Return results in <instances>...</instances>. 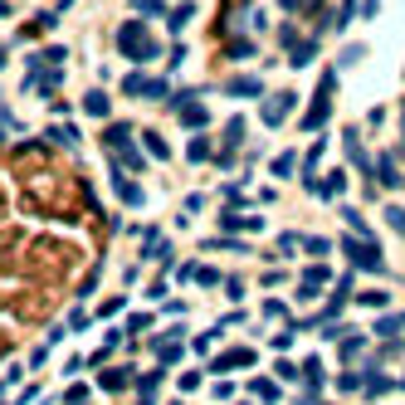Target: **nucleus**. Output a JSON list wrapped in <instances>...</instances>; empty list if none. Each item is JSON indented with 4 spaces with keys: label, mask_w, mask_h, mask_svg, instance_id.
Instances as JSON below:
<instances>
[{
    "label": "nucleus",
    "mask_w": 405,
    "mask_h": 405,
    "mask_svg": "<svg viewBox=\"0 0 405 405\" xmlns=\"http://www.w3.org/2000/svg\"><path fill=\"white\" fill-rule=\"evenodd\" d=\"M118 49L127 54V59H137V64H147V59H156V54H161V44L147 34L142 20H127V25L118 30Z\"/></svg>",
    "instance_id": "obj_1"
},
{
    "label": "nucleus",
    "mask_w": 405,
    "mask_h": 405,
    "mask_svg": "<svg viewBox=\"0 0 405 405\" xmlns=\"http://www.w3.org/2000/svg\"><path fill=\"white\" fill-rule=\"evenodd\" d=\"M332 88H337V69H327V74H322L318 98H313V107L303 112V127H308V132H318V127L327 123V112H332Z\"/></svg>",
    "instance_id": "obj_2"
},
{
    "label": "nucleus",
    "mask_w": 405,
    "mask_h": 405,
    "mask_svg": "<svg viewBox=\"0 0 405 405\" xmlns=\"http://www.w3.org/2000/svg\"><path fill=\"white\" fill-rule=\"evenodd\" d=\"M342 254L352 259L357 269H371V273H386V259H381V249H376V245H366V240H342Z\"/></svg>",
    "instance_id": "obj_3"
},
{
    "label": "nucleus",
    "mask_w": 405,
    "mask_h": 405,
    "mask_svg": "<svg viewBox=\"0 0 405 405\" xmlns=\"http://www.w3.org/2000/svg\"><path fill=\"white\" fill-rule=\"evenodd\" d=\"M293 103H298V93H288V88H283V93H273V98L264 103V127H278L288 112H293Z\"/></svg>",
    "instance_id": "obj_4"
},
{
    "label": "nucleus",
    "mask_w": 405,
    "mask_h": 405,
    "mask_svg": "<svg viewBox=\"0 0 405 405\" xmlns=\"http://www.w3.org/2000/svg\"><path fill=\"white\" fill-rule=\"evenodd\" d=\"M225 93H229V98H264V83L249 79V74H235V79L225 83Z\"/></svg>",
    "instance_id": "obj_5"
},
{
    "label": "nucleus",
    "mask_w": 405,
    "mask_h": 405,
    "mask_svg": "<svg viewBox=\"0 0 405 405\" xmlns=\"http://www.w3.org/2000/svg\"><path fill=\"white\" fill-rule=\"evenodd\" d=\"M176 107H181V127H191V132H200V127L210 123V112H205L196 98H186V103H176Z\"/></svg>",
    "instance_id": "obj_6"
},
{
    "label": "nucleus",
    "mask_w": 405,
    "mask_h": 405,
    "mask_svg": "<svg viewBox=\"0 0 405 405\" xmlns=\"http://www.w3.org/2000/svg\"><path fill=\"white\" fill-rule=\"evenodd\" d=\"M127 142H132V127H127V123H112V127L103 132V147H112V152H127Z\"/></svg>",
    "instance_id": "obj_7"
},
{
    "label": "nucleus",
    "mask_w": 405,
    "mask_h": 405,
    "mask_svg": "<svg viewBox=\"0 0 405 405\" xmlns=\"http://www.w3.org/2000/svg\"><path fill=\"white\" fill-rule=\"evenodd\" d=\"M229 366H254V352H249V346H235V352L215 357V371H229Z\"/></svg>",
    "instance_id": "obj_8"
},
{
    "label": "nucleus",
    "mask_w": 405,
    "mask_h": 405,
    "mask_svg": "<svg viewBox=\"0 0 405 405\" xmlns=\"http://www.w3.org/2000/svg\"><path fill=\"white\" fill-rule=\"evenodd\" d=\"M112 186H118V196H123L127 205H142V200H147V196H142V186H137V181H127L123 171H112Z\"/></svg>",
    "instance_id": "obj_9"
},
{
    "label": "nucleus",
    "mask_w": 405,
    "mask_h": 405,
    "mask_svg": "<svg viewBox=\"0 0 405 405\" xmlns=\"http://www.w3.org/2000/svg\"><path fill=\"white\" fill-rule=\"evenodd\" d=\"M362 386H366V395H371V400H376V395H386V391H391V386H395V381H391V376H381V371H376V366H366V376H362Z\"/></svg>",
    "instance_id": "obj_10"
},
{
    "label": "nucleus",
    "mask_w": 405,
    "mask_h": 405,
    "mask_svg": "<svg viewBox=\"0 0 405 405\" xmlns=\"http://www.w3.org/2000/svg\"><path fill=\"white\" fill-rule=\"evenodd\" d=\"M313 59H318V39H303V44H293V54H288V64H293V69H303Z\"/></svg>",
    "instance_id": "obj_11"
},
{
    "label": "nucleus",
    "mask_w": 405,
    "mask_h": 405,
    "mask_svg": "<svg viewBox=\"0 0 405 405\" xmlns=\"http://www.w3.org/2000/svg\"><path fill=\"white\" fill-rule=\"evenodd\" d=\"M371 171L381 176V186H391V191L400 186V171H395V161H391V156H376V166H371Z\"/></svg>",
    "instance_id": "obj_12"
},
{
    "label": "nucleus",
    "mask_w": 405,
    "mask_h": 405,
    "mask_svg": "<svg viewBox=\"0 0 405 405\" xmlns=\"http://www.w3.org/2000/svg\"><path fill=\"white\" fill-rule=\"evenodd\" d=\"M107 107H112V103H107L103 88H93V93L83 98V112H88V118H107Z\"/></svg>",
    "instance_id": "obj_13"
},
{
    "label": "nucleus",
    "mask_w": 405,
    "mask_h": 405,
    "mask_svg": "<svg viewBox=\"0 0 405 405\" xmlns=\"http://www.w3.org/2000/svg\"><path fill=\"white\" fill-rule=\"evenodd\" d=\"M342 147H346V156H352V161H357V166L366 171V152H362V137H357L352 127H346V132H342Z\"/></svg>",
    "instance_id": "obj_14"
},
{
    "label": "nucleus",
    "mask_w": 405,
    "mask_h": 405,
    "mask_svg": "<svg viewBox=\"0 0 405 405\" xmlns=\"http://www.w3.org/2000/svg\"><path fill=\"white\" fill-rule=\"evenodd\" d=\"M342 191H346V171H332V176L318 186V196H322V200H332V196H342Z\"/></svg>",
    "instance_id": "obj_15"
},
{
    "label": "nucleus",
    "mask_w": 405,
    "mask_h": 405,
    "mask_svg": "<svg viewBox=\"0 0 405 405\" xmlns=\"http://www.w3.org/2000/svg\"><path fill=\"white\" fill-rule=\"evenodd\" d=\"M147 88H152L147 74H127V79H123V93H127V98H147Z\"/></svg>",
    "instance_id": "obj_16"
},
{
    "label": "nucleus",
    "mask_w": 405,
    "mask_h": 405,
    "mask_svg": "<svg viewBox=\"0 0 405 405\" xmlns=\"http://www.w3.org/2000/svg\"><path fill=\"white\" fill-rule=\"evenodd\" d=\"M395 332H405V318H400V313H386V318H376V337H395Z\"/></svg>",
    "instance_id": "obj_17"
},
{
    "label": "nucleus",
    "mask_w": 405,
    "mask_h": 405,
    "mask_svg": "<svg viewBox=\"0 0 405 405\" xmlns=\"http://www.w3.org/2000/svg\"><path fill=\"white\" fill-rule=\"evenodd\" d=\"M191 20H196V6L186 0V6H176V10H171V20H166V25H171V30H186Z\"/></svg>",
    "instance_id": "obj_18"
},
{
    "label": "nucleus",
    "mask_w": 405,
    "mask_h": 405,
    "mask_svg": "<svg viewBox=\"0 0 405 405\" xmlns=\"http://www.w3.org/2000/svg\"><path fill=\"white\" fill-rule=\"evenodd\" d=\"M142 147H147V152H152L156 161H166V156H171V147L161 142V132H147V137H142Z\"/></svg>",
    "instance_id": "obj_19"
},
{
    "label": "nucleus",
    "mask_w": 405,
    "mask_h": 405,
    "mask_svg": "<svg viewBox=\"0 0 405 405\" xmlns=\"http://www.w3.org/2000/svg\"><path fill=\"white\" fill-rule=\"evenodd\" d=\"M132 10H137L142 20H156V15L166 10V0H132Z\"/></svg>",
    "instance_id": "obj_20"
},
{
    "label": "nucleus",
    "mask_w": 405,
    "mask_h": 405,
    "mask_svg": "<svg viewBox=\"0 0 405 405\" xmlns=\"http://www.w3.org/2000/svg\"><path fill=\"white\" fill-rule=\"evenodd\" d=\"M240 142H245V118H229V127H225V152L240 147Z\"/></svg>",
    "instance_id": "obj_21"
},
{
    "label": "nucleus",
    "mask_w": 405,
    "mask_h": 405,
    "mask_svg": "<svg viewBox=\"0 0 405 405\" xmlns=\"http://www.w3.org/2000/svg\"><path fill=\"white\" fill-rule=\"evenodd\" d=\"M254 49H259L254 39H235V44L225 49V54H229V59H254Z\"/></svg>",
    "instance_id": "obj_22"
},
{
    "label": "nucleus",
    "mask_w": 405,
    "mask_h": 405,
    "mask_svg": "<svg viewBox=\"0 0 405 405\" xmlns=\"http://www.w3.org/2000/svg\"><path fill=\"white\" fill-rule=\"evenodd\" d=\"M132 381V371H103V391H123Z\"/></svg>",
    "instance_id": "obj_23"
},
{
    "label": "nucleus",
    "mask_w": 405,
    "mask_h": 405,
    "mask_svg": "<svg viewBox=\"0 0 405 405\" xmlns=\"http://www.w3.org/2000/svg\"><path fill=\"white\" fill-rule=\"evenodd\" d=\"M386 225H391L395 235L405 240V210H400V205H386Z\"/></svg>",
    "instance_id": "obj_24"
},
{
    "label": "nucleus",
    "mask_w": 405,
    "mask_h": 405,
    "mask_svg": "<svg viewBox=\"0 0 405 405\" xmlns=\"http://www.w3.org/2000/svg\"><path fill=\"white\" fill-rule=\"evenodd\" d=\"M249 391H254L259 400H278V386H273V381H264V376H259V381H249Z\"/></svg>",
    "instance_id": "obj_25"
},
{
    "label": "nucleus",
    "mask_w": 405,
    "mask_h": 405,
    "mask_svg": "<svg viewBox=\"0 0 405 405\" xmlns=\"http://www.w3.org/2000/svg\"><path fill=\"white\" fill-rule=\"evenodd\" d=\"M293 152H283V156H273V176H293Z\"/></svg>",
    "instance_id": "obj_26"
},
{
    "label": "nucleus",
    "mask_w": 405,
    "mask_h": 405,
    "mask_svg": "<svg viewBox=\"0 0 405 405\" xmlns=\"http://www.w3.org/2000/svg\"><path fill=\"white\" fill-rule=\"evenodd\" d=\"M303 249H308V254H313V259H322V254H327V249H332V245H327V240H322V235H308V240H303Z\"/></svg>",
    "instance_id": "obj_27"
},
{
    "label": "nucleus",
    "mask_w": 405,
    "mask_h": 405,
    "mask_svg": "<svg viewBox=\"0 0 405 405\" xmlns=\"http://www.w3.org/2000/svg\"><path fill=\"white\" fill-rule=\"evenodd\" d=\"M362 303H366V308H386V303H391V293H381V288H366Z\"/></svg>",
    "instance_id": "obj_28"
},
{
    "label": "nucleus",
    "mask_w": 405,
    "mask_h": 405,
    "mask_svg": "<svg viewBox=\"0 0 405 405\" xmlns=\"http://www.w3.org/2000/svg\"><path fill=\"white\" fill-rule=\"evenodd\" d=\"M186 156H191V161H205V156H210V142H205V137H196V142L186 147Z\"/></svg>",
    "instance_id": "obj_29"
},
{
    "label": "nucleus",
    "mask_w": 405,
    "mask_h": 405,
    "mask_svg": "<svg viewBox=\"0 0 405 405\" xmlns=\"http://www.w3.org/2000/svg\"><path fill=\"white\" fill-rule=\"evenodd\" d=\"M118 161H123L127 171H142V166H147V161H142V152H132V147H127V152H118Z\"/></svg>",
    "instance_id": "obj_30"
},
{
    "label": "nucleus",
    "mask_w": 405,
    "mask_h": 405,
    "mask_svg": "<svg viewBox=\"0 0 405 405\" xmlns=\"http://www.w3.org/2000/svg\"><path fill=\"white\" fill-rule=\"evenodd\" d=\"M49 137H54V142H64V147H79V132H74V127H54Z\"/></svg>",
    "instance_id": "obj_31"
},
{
    "label": "nucleus",
    "mask_w": 405,
    "mask_h": 405,
    "mask_svg": "<svg viewBox=\"0 0 405 405\" xmlns=\"http://www.w3.org/2000/svg\"><path fill=\"white\" fill-rule=\"evenodd\" d=\"M342 215H346V225H352V229H357V235H366V220H362L357 210H342Z\"/></svg>",
    "instance_id": "obj_32"
},
{
    "label": "nucleus",
    "mask_w": 405,
    "mask_h": 405,
    "mask_svg": "<svg viewBox=\"0 0 405 405\" xmlns=\"http://www.w3.org/2000/svg\"><path fill=\"white\" fill-rule=\"evenodd\" d=\"M273 371H278V381H298V366H288V362H278Z\"/></svg>",
    "instance_id": "obj_33"
},
{
    "label": "nucleus",
    "mask_w": 405,
    "mask_h": 405,
    "mask_svg": "<svg viewBox=\"0 0 405 405\" xmlns=\"http://www.w3.org/2000/svg\"><path fill=\"white\" fill-rule=\"evenodd\" d=\"M196 283H205V288H210V283H220V273H215V269H196Z\"/></svg>",
    "instance_id": "obj_34"
},
{
    "label": "nucleus",
    "mask_w": 405,
    "mask_h": 405,
    "mask_svg": "<svg viewBox=\"0 0 405 405\" xmlns=\"http://www.w3.org/2000/svg\"><path fill=\"white\" fill-rule=\"evenodd\" d=\"M381 10V0H366V6H362V15H376Z\"/></svg>",
    "instance_id": "obj_35"
},
{
    "label": "nucleus",
    "mask_w": 405,
    "mask_h": 405,
    "mask_svg": "<svg viewBox=\"0 0 405 405\" xmlns=\"http://www.w3.org/2000/svg\"><path fill=\"white\" fill-rule=\"evenodd\" d=\"M278 6H283V10H298V0H278Z\"/></svg>",
    "instance_id": "obj_36"
},
{
    "label": "nucleus",
    "mask_w": 405,
    "mask_h": 405,
    "mask_svg": "<svg viewBox=\"0 0 405 405\" xmlns=\"http://www.w3.org/2000/svg\"><path fill=\"white\" fill-rule=\"evenodd\" d=\"M6 15H10V6H0V20H6Z\"/></svg>",
    "instance_id": "obj_37"
},
{
    "label": "nucleus",
    "mask_w": 405,
    "mask_h": 405,
    "mask_svg": "<svg viewBox=\"0 0 405 405\" xmlns=\"http://www.w3.org/2000/svg\"><path fill=\"white\" fill-rule=\"evenodd\" d=\"M0 69H6V49H0Z\"/></svg>",
    "instance_id": "obj_38"
},
{
    "label": "nucleus",
    "mask_w": 405,
    "mask_h": 405,
    "mask_svg": "<svg viewBox=\"0 0 405 405\" xmlns=\"http://www.w3.org/2000/svg\"><path fill=\"white\" fill-rule=\"evenodd\" d=\"M395 386H405V376H400V381H395Z\"/></svg>",
    "instance_id": "obj_39"
},
{
    "label": "nucleus",
    "mask_w": 405,
    "mask_h": 405,
    "mask_svg": "<svg viewBox=\"0 0 405 405\" xmlns=\"http://www.w3.org/2000/svg\"><path fill=\"white\" fill-rule=\"evenodd\" d=\"M400 118H405V107H400Z\"/></svg>",
    "instance_id": "obj_40"
}]
</instances>
